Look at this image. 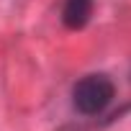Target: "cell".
<instances>
[{
    "mask_svg": "<svg viewBox=\"0 0 131 131\" xmlns=\"http://www.w3.org/2000/svg\"><path fill=\"white\" fill-rule=\"evenodd\" d=\"M116 95V88L111 82L108 75H88L82 77L75 90H72V100H75V108L85 116H98L108 108V103L113 100Z\"/></svg>",
    "mask_w": 131,
    "mask_h": 131,
    "instance_id": "6da1fadb",
    "label": "cell"
},
{
    "mask_svg": "<svg viewBox=\"0 0 131 131\" xmlns=\"http://www.w3.org/2000/svg\"><path fill=\"white\" fill-rule=\"evenodd\" d=\"M93 16V0H64V8H62V21L67 28L77 31L82 28Z\"/></svg>",
    "mask_w": 131,
    "mask_h": 131,
    "instance_id": "7a4b0ae2",
    "label": "cell"
}]
</instances>
